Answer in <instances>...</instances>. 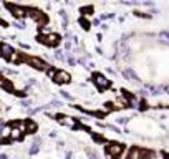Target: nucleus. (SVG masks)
I'll list each match as a JSON object with an SVG mask.
<instances>
[{
    "label": "nucleus",
    "instance_id": "obj_1",
    "mask_svg": "<svg viewBox=\"0 0 169 159\" xmlns=\"http://www.w3.org/2000/svg\"><path fill=\"white\" fill-rule=\"evenodd\" d=\"M123 149H124L123 144H119V143H109L108 148H106V154L109 157H118V156H121Z\"/></svg>",
    "mask_w": 169,
    "mask_h": 159
},
{
    "label": "nucleus",
    "instance_id": "obj_2",
    "mask_svg": "<svg viewBox=\"0 0 169 159\" xmlns=\"http://www.w3.org/2000/svg\"><path fill=\"white\" fill-rule=\"evenodd\" d=\"M93 80H95V85L100 88V90H106V88L109 86V80L106 78V76H103L101 73H96L95 76H93Z\"/></svg>",
    "mask_w": 169,
    "mask_h": 159
},
{
    "label": "nucleus",
    "instance_id": "obj_3",
    "mask_svg": "<svg viewBox=\"0 0 169 159\" xmlns=\"http://www.w3.org/2000/svg\"><path fill=\"white\" fill-rule=\"evenodd\" d=\"M27 12H30V15H32V19H33V22H37L38 25H43L45 23V15L42 13V12H38V10H32V8H28Z\"/></svg>",
    "mask_w": 169,
    "mask_h": 159
},
{
    "label": "nucleus",
    "instance_id": "obj_4",
    "mask_svg": "<svg viewBox=\"0 0 169 159\" xmlns=\"http://www.w3.org/2000/svg\"><path fill=\"white\" fill-rule=\"evenodd\" d=\"M55 83H70V80H71V76H70V73H66V72H56V75H55Z\"/></svg>",
    "mask_w": 169,
    "mask_h": 159
},
{
    "label": "nucleus",
    "instance_id": "obj_5",
    "mask_svg": "<svg viewBox=\"0 0 169 159\" xmlns=\"http://www.w3.org/2000/svg\"><path fill=\"white\" fill-rule=\"evenodd\" d=\"M40 40H42L45 45H48V46H55V45L60 43V37H58L56 33H50L46 38H40Z\"/></svg>",
    "mask_w": 169,
    "mask_h": 159
},
{
    "label": "nucleus",
    "instance_id": "obj_6",
    "mask_svg": "<svg viewBox=\"0 0 169 159\" xmlns=\"http://www.w3.org/2000/svg\"><path fill=\"white\" fill-rule=\"evenodd\" d=\"M60 123H61V125H65V126H70V128H77V121H75L73 118H70V116H61Z\"/></svg>",
    "mask_w": 169,
    "mask_h": 159
},
{
    "label": "nucleus",
    "instance_id": "obj_7",
    "mask_svg": "<svg viewBox=\"0 0 169 159\" xmlns=\"http://www.w3.org/2000/svg\"><path fill=\"white\" fill-rule=\"evenodd\" d=\"M10 134H12V128L10 126H3L2 129H0V143L5 141V139H8Z\"/></svg>",
    "mask_w": 169,
    "mask_h": 159
},
{
    "label": "nucleus",
    "instance_id": "obj_8",
    "mask_svg": "<svg viewBox=\"0 0 169 159\" xmlns=\"http://www.w3.org/2000/svg\"><path fill=\"white\" fill-rule=\"evenodd\" d=\"M0 53H2V55L8 60V58L12 56V53H13V50H12V46H8L7 43H3L2 46H0Z\"/></svg>",
    "mask_w": 169,
    "mask_h": 159
},
{
    "label": "nucleus",
    "instance_id": "obj_9",
    "mask_svg": "<svg viewBox=\"0 0 169 159\" xmlns=\"http://www.w3.org/2000/svg\"><path fill=\"white\" fill-rule=\"evenodd\" d=\"M7 7H8L12 12H13V15H15V17H18V19L25 15V12H27L25 8H20V7H17V5H7Z\"/></svg>",
    "mask_w": 169,
    "mask_h": 159
},
{
    "label": "nucleus",
    "instance_id": "obj_10",
    "mask_svg": "<svg viewBox=\"0 0 169 159\" xmlns=\"http://www.w3.org/2000/svg\"><path fill=\"white\" fill-rule=\"evenodd\" d=\"M25 60L30 65H33V66H37V68H46V65L42 60H38V58H25Z\"/></svg>",
    "mask_w": 169,
    "mask_h": 159
},
{
    "label": "nucleus",
    "instance_id": "obj_11",
    "mask_svg": "<svg viewBox=\"0 0 169 159\" xmlns=\"http://www.w3.org/2000/svg\"><path fill=\"white\" fill-rule=\"evenodd\" d=\"M22 138V129L20 126H15V128H12V134H10V139H20Z\"/></svg>",
    "mask_w": 169,
    "mask_h": 159
},
{
    "label": "nucleus",
    "instance_id": "obj_12",
    "mask_svg": "<svg viewBox=\"0 0 169 159\" xmlns=\"http://www.w3.org/2000/svg\"><path fill=\"white\" fill-rule=\"evenodd\" d=\"M141 149H138V148H135V149H131L129 151V156H128V159H141Z\"/></svg>",
    "mask_w": 169,
    "mask_h": 159
},
{
    "label": "nucleus",
    "instance_id": "obj_13",
    "mask_svg": "<svg viewBox=\"0 0 169 159\" xmlns=\"http://www.w3.org/2000/svg\"><path fill=\"white\" fill-rule=\"evenodd\" d=\"M141 159H158V156L153 151H143L141 152Z\"/></svg>",
    "mask_w": 169,
    "mask_h": 159
},
{
    "label": "nucleus",
    "instance_id": "obj_14",
    "mask_svg": "<svg viewBox=\"0 0 169 159\" xmlns=\"http://www.w3.org/2000/svg\"><path fill=\"white\" fill-rule=\"evenodd\" d=\"M25 129L27 131H35V129H37V125H35V123H27Z\"/></svg>",
    "mask_w": 169,
    "mask_h": 159
},
{
    "label": "nucleus",
    "instance_id": "obj_15",
    "mask_svg": "<svg viewBox=\"0 0 169 159\" xmlns=\"http://www.w3.org/2000/svg\"><path fill=\"white\" fill-rule=\"evenodd\" d=\"M80 25L83 27L85 30H88V28H90V22H86L85 19H81V20H80Z\"/></svg>",
    "mask_w": 169,
    "mask_h": 159
},
{
    "label": "nucleus",
    "instance_id": "obj_16",
    "mask_svg": "<svg viewBox=\"0 0 169 159\" xmlns=\"http://www.w3.org/2000/svg\"><path fill=\"white\" fill-rule=\"evenodd\" d=\"M38 149H40V148H38V144H35V143H33L32 149H30V154H37V152H38Z\"/></svg>",
    "mask_w": 169,
    "mask_h": 159
},
{
    "label": "nucleus",
    "instance_id": "obj_17",
    "mask_svg": "<svg viewBox=\"0 0 169 159\" xmlns=\"http://www.w3.org/2000/svg\"><path fill=\"white\" fill-rule=\"evenodd\" d=\"M86 152H88V156H90L91 159H96V157H98V154H96L95 151H91V149H86Z\"/></svg>",
    "mask_w": 169,
    "mask_h": 159
},
{
    "label": "nucleus",
    "instance_id": "obj_18",
    "mask_svg": "<svg viewBox=\"0 0 169 159\" xmlns=\"http://www.w3.org/2000/svg\"><path fill=\"white\" fill-rule=\"evenodd\" d=\"M8 60H10V61H17V60H18V53H15V51H13V53H12V56L8 58Z\"/></svg>",
    "mask_w": 169,
    "mask_h": 159
},
{
    "label": "nucleus",
    "instance_id": "obj_19",
    "mask_svg": "<svg viewBox=\"0 0 169 159\" xmlns=\"http://www.w3.org/2000/svg\"><path fill=\"white\" fill-rule=\"evenodd\" d=\"M55 56H56V60H61V61L65 60V55H63L61 51H56V55H55Z\"/></svg>",
    "mask_w": 169,
    "mask_h": 159
},
{
    "label": "nucleus",
    "instance_id": "obj_20",
    "mask_svg": "<svg viewBox=\"0 0 169 159\" xmlns=\"http://www.w3.org/2000/svg\"><path fill=\"white\" fill-rule=\"evenodd\" d=\"M55 75H56V70L50 68V70H48V76H50V78H55Z\"/></svg>",
    "mask_w": 169,
    "mask_h": 159
},
{
    "label": "nucleus",
    "instance_id": "obj_21",
    "mask_svg": "<svg viewBox=\"0 0 169 159\" xmlns=\"http://www.w3.org/2000/svg\"><path fill=\"white\" fill-rule=\"evenodd\" d=\"M118 125H126V118H118Z\"/></svg>",
    "mask_w": 169,
    "mask_h": 159
},
{
    "label": "nucleus",
    "instance_id": "obj_22",
    "mask_svg": "<svg viewBox=\"0 0 169 159\" xmlns=\"http://www.w3.org/2000/svg\"><path fill=\"white\" fill-rule=\"evenodd\" d=\"M15 27H17V28H23V27H25V23H23V22H17Z\"/></svg>",
    "mask_w": 169,
    "mask_h": 159
},
{
    "label": "nucleus",
    "instance_id": "obj_23",
    "mask_svg": "<svg viewBox=\"0 0 169 159\" xmlns=\"http://www.w3.org/2000/svg\"><path fill=\"white\" fill-rule=\"evenodd\" d=\"M61 96H65L66 99H71V95H68L66 91H61Z\"/></svg>",
    "mask_w": 169,
    "mask_h": 159
},
{
    "label": "nucleus",
    "instance_id": "obj_24",
    "mask_svg": "<svg viewBox=\"0 0 169 159\" xmlns=\"http://www.w3.org/2000/svg\"><path fill=\"white\" fill-rule=\"evenodd\" d=\"M42 33L43 35H50V28H42Z\"/></svg>",
    "mask_w": 169,
    "mask_h": 159
},
{
    "label": "nucleus",
    "instance_id": "obj_25",
    "mask_svg": "<svg viewBox=\"0 0 169 159\" xmlns=\"http://www.w3.org/2000/svg\"><path fill=\"white\" fill-rule=\"evenodd\" d=\"M2 86L5 88V90H12V85H10V83H3Z\"/></svg>",
    "mask_w": 169,
    "mask_h": 159
},
{
    "label": "nucleus",
    "instance_id": "obj_26",
    "mask_svg": "<svg viewBox=\"0 0 169 159\" xmlns=\"http://www.w3.org/2000/svg\"><path fill=\"white\" fill-rule=\"evenodd\" d=\"M65 48H66V50H70V48H71V43L66 42V43H65Z\"/></svg>",
    "mask_w": 169,
    "mask_h": 159
}]
</instances>
